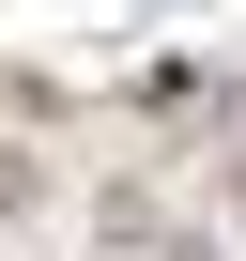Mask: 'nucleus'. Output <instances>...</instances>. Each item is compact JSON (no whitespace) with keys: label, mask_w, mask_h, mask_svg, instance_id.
Masks as SVG:
<instances>
[{"label":"nucleus","mask_w":246,"mask_h":261,"mask_svg":"<svg viewBox=\"0 0 246 261\" xmlns=\"http://www.w3.org/2000/svg\"><path fill=\"white\" fill-rule=\"evenodd\" d=\"M31 200H46V169H31L16 139H0V215H31Z\"/></svg>","instance_id":"nucleus-1"}]
</instances>
